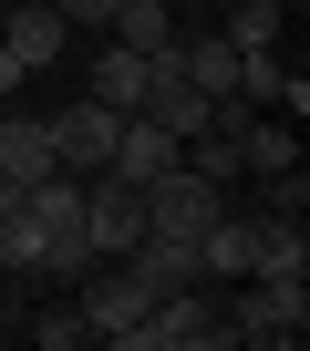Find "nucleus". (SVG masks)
I'll return each instance as SVG.
<instances>
[{
	"mask_svg": "<svg viewBox=\"0 0 310 351\" xmlns=\"http://www.w3.org/2000/svg\"><path fill=\"white\" fill-rule=\"evenodd\" d=\"M176 73H187L207 104H228V93H238V42H228V32H197V42L176 32Z\"/></svg>",
	"mask_w": 310,
	"mask_h": 351,
	"instance_id": "obj_11",
	"label": "nucleus"
},
{
	"mask_svg": "<svg viewBox=\"0 0 310 351\" xmlns=\"http://www.w3.org/2000/svg\"><path fill=\"white\" fill-rule=\"evenodd\" d=\"M300 269H310L300 217H259V258H248V279H300Z\"/></svg>",
	"mask_w": 310,
	"mask_h": 351,
	"instance_id": "obj_15",
	"label": "nucleus"
},
{
	"mask_svg": "<svg viewBox=\"0 0 310 351\" xmlns=\"http://www.w3.org/2000/svg\"><path fill=\"white\" fill-rule=\"evenodd\" d=\"M310 330V289L300 279H259L248 300H228V341H300Z\"/></svg>",
	"mask_w": 310,
	"mask_h": 351,
	"instance_id": "obj_5",
	"label": "nucleus"
},
{
	"mask_svg": "<svg viewBox=\"0 0 310 351\" xmlns=\"http://www.w3.org/2000/svg\"><path fill=\"white\" fill-rule=\"evenodd\" d=\"M104 32H114L124 52L155 62V52H176V0H114V21H104Z\"/></svg>",
	"mask_w": 310,
	"mask_h": 351,
	"instance_id": "obj_13",
	"label": "nucleus"
},
{
	"mask_svg": "<svg viewBox=\"0 0 310 351\" xmlns=\"http://www.w3.org/2000/svg\"><path fill=\"white\" fill-rule=\"evenodd\" d=\"M21 238L42 279H93V238H83V176H42L21 197Z\"/></svg>",
	"mask_w": 310,
	"mask_h": 351,
	"instance_id": "obj_1",
	"label": "nucleus"
},
{
	"mask_svg": "<svg viewBox=\"0 0 310 351\" xmlns=\"http://www.w3.org/2000/svg\"><path fill=\"white\" fill-rule=\"evenodd\" d=\"M0 176H11V186L62 176V165H52V114H0Z\"/></svg>",
	"mask_w": 310,
	"mask_h": 351,
	"instance_id": "obj_10",
	"label": "nucleus"
},
{
	"mask_svg": "<svg viewBox=\"0 0 310 351\" xmlns=\"http://www.w3.org/2000/svg\"><path fill=\"white\" fill-rule=\"evenodd\" d=\"M73 341H93V330H83V310H52V320H42V351H73Z\"/></svg>",
	"mask_w": 310,
	"mask_h": 351,
	"instance_id": "obj_18",
	"label": "nucleus"
},
{
	"mask_svg": "<svg viewBox=\"0 0 310 351\" xmlns=\"http://www.w3.org/2000/svg\"><path fill=\"white\" fill-rule=\"evenodd\" d=\"M124 269H134L145 289H187V279H197V248H187V238H134Z\"/></svg>",
	"mask_w": 310,
	"mask_h": 351,
	"instance_id": "obj_14",
	"label": "nucleus"
},
{
	"mask_svg": "<svg viewBox=\"0 0 310 351\" xmlns=\"http://www.w3.org/2000/svg\"><path fill=\"white\" fill-rule=\"evenodd\" d=\"M207 217H217V186L176 155V165L145 186V238H187V248H197V238H207Z\"/></svg>",
	"mask_w": 310,
	"mask_h": 351,
	"instance_id": "obj_3",
	"label": "nucleus"
},
{
	"mask_svg": "<svg viewBox=\"0 0 310 351\" xmlns=\"http://www.w3.org/2000/svg\"><path fill=\"white\" fill-rule=\"evenodd\" d=\"M62 21H114V0H52Z\"/></svg>",
	"mask_w": 310,
	"mask_h": 351,
	"instance_id": "obj_19",
	"label": "nucleus"
},
{
	"mask_svg": "<svg viewBox=\"0 0 310 351\" xmlns=\"http://www.w3.org/2000/svg\"><path fill=\"white\" fill-rule=\"evenodd\" d=\"M73 310H83V330H93V341H114V351H134V320L155 310V289H145L134 269H114V279H93V289H83Z\"/></svg>",
	"mask_w": 310,
	"mask_h": 351,
	"instance_id": "obj_7",
	"label": "nucleus"
},
{
	"mask_svg": "<svg viewBox=\"0 0 310 351\" xmlns=\"http://www.w3.org/2000/svg\"><path fill=\"white\" fill-rule=\"evenodd\" d=\"M217 341H228V310L207 300V279L155 289V310L134 320V351H217Z\"/></svg>",
	"mask_w": 310,
	"mask_h": 351,
	"instance_id": "obj_2",
	"label": "nucleus"
},
{
	"mask_svg": "<svg viewBox=\"0 0 310 351\" xmlns=\"http://www.w3.org/2000/svg\"><path fill=\"white\" fill-rule=\"evenodd\" d=\"M83 238H93V258H124V248L145 238V186H124L114 165L83 176Z\"/></svg>",
	"mask_w": 310,
	"mask_h": 351,
	"instance_id": "obj_4",
	"label": "nucleus"
},
{
	"mask_svg": "<svg viewBox=\"0 0 310 351\" xmlns=\"http://www.w3.org/2000/svg\"><path fill=\"white\" fill-rule=\"evenodd\" d=\"M62 32H73V21L52 11V0H0V52H21L32 73H42V62L62 52Z\"/></svg>",
	"mask_w": 310,
	"mask_h": 351,
	"instance_id": "obj_9",
	"label": "nucleus"
},
{
	"mask_svg": "<svg viewBox=\"0 0 310 351\" xmlns=\"http://www.w3.org/2000/svg\"><path fill=\"white\" fill-rule=\"evenodd\" d=\"M21 83H32V62H21V52H0V104H11Z\"/></svg>",
	"mask_w": 310,
	"mask_h": 351,
	"instance_id": "obj_20",
	"label": "nucleus"
},
{
	"mask_svg": "<svg viewBox=\"0 0 310 351\" xmlns=\"http://www.w3.org/2000/svg\"><path fill=\"white\" fill-rule=\"evenodd\" d=\"M238 165L279 176V165H300V134H289V124H238Z\"/></svg>",
	"mask_w": 310,
	"mask_h": 351,
	"instance_id": "obj_16",
	"label": "nucleus"
},
{
	"mask_svg": "<svg viewBox=\"0 0 310 351\" xmlns=\"http://www.w3.org/2000/svg\"><path fill=\"white\" fill-rule=\"evenodd\" d=\"M145 83H155V62H145V52H124V42H104V62H93V83H83V93H93L104 114H134V104H145Z\"/></svg>",
	"mask_w": 310,
	"mask_h": 351,
	"instance_id": "obj_12",
	"label": "nucleus"
},
{
	"mask_svg": "<svg viewBox=\"0 0 310 351\" xmlns=\"http://www.w3.org/2000/svg\"><path fill=\"white\" fill-rule=\"evenodd\" d=\"M176 155H187V145H176L166 124H145V114H124V124H114V155H104V165L124 176V186H155V176H166Z\"/></svg>",
	"mask_w": 310,
	"mask_h": 351,
	"instance_id": "obj_8",
	"label": "nucleus"
},
{
	"mask_svg": "<svg viewBox=\"0 0 310 351\" xmlns=\"http://www.w3.org/2000/svg\"><path fill=\"white\" fill-rule=\"evenodd\" d=\"M114 124H124V114H104L93 93H83V104H62V114H52V165H62V176H104Z\"/></svg>",
	"mask_w": 310,
	"mask_h": 351,
	"instance_id": "obj_6",
	"label": "nucleus"
},
{
	"mask_svg": "<svg viewBox=\"0 0 310 351\" xmlns=\"http://www.w3.org/2000/svg\"><path fill=\"white\" fill-rule=\"evenodd\" d=\"M0 330H11V300H0Z\"/></svg>",
	"mask_w": 310,
	"mask_h": 351,
	"instance_id": "obj_21",
	"label": "nucleus"
},
{
	"mask_svg": "<svg viewBox=\"0 0 310 351\" xmlns=\"http://www.w3.org/2000/svg\"><path fill=\"white\" fill-rule=\"evenodd\" d=\"M228 42H238V52L279 42V0H238V11H228Z\"/></svg>",
	"mask_w": 310,
	"mask_h": 351,
	"instance_id": "obj_17",
	"label": "nucleus"
}]
</instances>
